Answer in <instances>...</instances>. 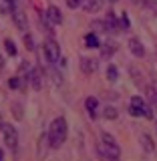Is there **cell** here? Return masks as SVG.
<instances>
[{"label": "cell", "instance_id": "7402d4cb", "mask_svg": "<svg viewBox=\"0 0 157 161\" xmlns=\"http://www.w3.org/2000/svg\"><path fill=\"white\" fill-rule=\"evenodd\" d=\"M129 73H131V77H133V83H135V85H141L143 77H141V73H139V70L135 69V67H131V69H129Z\"/></svg>", "mask_w": 157, "mask_h": 161}, {"label": "cell", "instance_id": "d6986e66", "mask_svg": "<svg viewBox=\"0 0 157 161\" xmlns=\"http://www.w3.org/2000/svg\"><path fill=\"white\" fill-rule=\"evenodd\" d=\"M119 79V70L115 64H109L107 67V80H111V83H115V80Z\"/></svg>", "mask_w": 157, "mask_h": 161}, {"label": "cell", "instance_id": "3957f363", "mask_svg": "<svg viewBox=\"0 0 157 161\" xmlns=\"http://www.w3.org/2000/svg\"><path fill=\"white\" fill-rule=\"evenodd\" d=\"M2 139H4V145H6L8 149H16L18 147V133H16V129L12 127V125H4V129H2Z\"/></svg>", "mask_w": 157, "mask_h": 161}, {"label": "cell", "instance_id": "2e32d148", "mask_svg": "<svg viewBox=\"0 0 157 161\" xmlns=\"http://www.w3.org/2000/svg\"><path fill=\"white\" fill-rule=\"evenodd\" d=\"M85 44H87L89 48H99L101 40L97 36V32H87V34H85Z\"/></svg>", "mask_w": 157, "mask_h": 161}, {"label": "cell", "instance_id": "83f0119b", "mask_svg": "<svg viewBox=\"0 0 157 161\" xmlns=\"http://www.w3.org/2000/svg\"><path fill=\"white\" fill-rule=\"evenodd\" d=\"M83 2H85V0H67V6H69L70 10H75V8L83 6Z\"/></svg>", "mask_w": 157, "mask_h": 161}, {"label": "cell", "instance_id": "5b68a950", "mask_svg": "<svg viewBox=\"0 0 157 161\" xmlns=\"http://www.w3.org/2000/svg\"><path fill=\"white\" fill-rule=\"evenodd\" d=\"M12 22L20 32H26L28 30V18H26V14H24L22 10H14L12 12Z\"/></svg>", "mask_w": 157, "mask_h": 161}, {"label": "cell", "instance_id": "30bf717a", "mask_svg": "<svg viewBox=\"0 0 157 161\" xmlns=\"http://www.w3.org/2000/svg\"><path fill=\"white\" fill-rule=\"evenodd\" d=\"M83 8H85V12L95 14V12H99V10L103 8V0H85Z\"/></svg>", "mask_w": 157, "mask_h": 161}, {"label": "cell", "instance_id": "44dd1931", "mask_svg": "<svg viewBox=\"0 0 157 161\" xmlns=\"http://www.w3.org/2000/svg\"><path fill=\"white\" fill-rule=\"evenodd\" d=\"M117 53V44H105L103 48H101V54L103 57H111V54Z\"/></svg>", "mask_w": 157, "mask_h": 161}, {"label": "cell", "instance_id": "52a82bcc", "mask_svg": "<svg viewBox=\"0 0 157 161\" xmlns=\"http://www.w3.org/2000/svg\"><path fill=\"white\" fill-rule=\"evenodd\" d=\"M47 16H48V20L54 24V26L63 24V12H60V8L54 6V4H50V6L47 8Z\"/></svg>", "mask_w": 157, "mask_h": 161}, {"label": "cell", "instance_id": "603a6c76", "mask_svg": "<svg viewBox=\"0 0 157 161\" xmlns=\"http://www.w3.org/2000/svg\"><path fill=\"white\" fill-rule=\"evenodd\" d=\"M22 38H24V42H26V48H28V50H34V42H32V34H30L28 30H26V32H22Z\"/></svg>", "mask_w": 157, "mask_h": 161}, {"label": "cell", "instance_id": "4fadbf2b", "mask_svg": "<svg viewBox=\"0 0 157 161\" xmlns=\"http://www.w3.org/2000/svg\"><path fill=\"white\" fill-rule=\"evenodd\" d=\"M16 10V0H0V14H12Z\"/></svg>", "mask_w": 157, "mask_h": 161}, {"label": "cell", "instance_id": "1f68e13d", "mask_svg": "<svg viewBox=\"0 0 157 161\" xmlns=\"http://www.w3.org/2000/svg\"><path fill=\"white\" fill-rule=\"evenodd\" d=\"M155 131H157V119H155Z\"/></svg>", "mask_w": 157, "mask_h": 161}, {"label": "cell", "instance_id": "9a60e30c", "mask_svg": "<svg viewBox=\"0 0 157 161\" xmlns=\"http://www.w3.org/2000/svg\"><path fill=\"white\" fill-rule=\"evenodd\" d=\"M139 141H141V145H143V149L147 151V153L155 151V143H153V139H151V135H147V133H141V135H139Z\"/></svg>", "mask_w": 157, "mask_h": 161}, {"label": "cell", "instance_id": "7c38bea8", "mask_svg": "<svg viewBox=\"0 0 157 161\" xmlns=\"http://www.w3.org/2000/svg\"><path fill=\"white\" fill-rule=\"evenodd\" d=\"M85 109L91 115V119H97V99L95 97H87L85 99Z\"/></svg>", "mask_w": 157, "mask_h": 161}, {"label": "cell", "instance_id": "d4e9b609", "mask_svg": "<svg viewBox=\"0 0 157 161\" xmlns=\"http://www.w3.org/2000/svg\"><path fill=\"white\" fill-rule=\"evenodd\" d=\"M129 113L133 115V117H145V111L139 109V107H135V105H131V107H129Z\"/></svg>", "mask_w": 157, "mask_h": 161}, {"label": "cell", "instance_id": "277c9868", "mask_svg": "<svg viewBox=\"0 0 157 161\" xmlns=\"http://www.w3.org/2000/svg\"><path fill=\"white\" fill-rule=\"evenodd\" d=\"M101 143L105 145V147H107L111 153L115 155V157H121V147H119V143H117V139L113 137V135L111 133H107V131H103V133H101Z\"/></svg>", "mask_w": 157, "mask_h": 161}, {"label": "cell", "instance_id": "5bb4252c", "mask_svg": "<svg viewBox=\"0 0 157 161\" xmlns=\"http://www.w3.org/2000/svg\"><path fill=\"white\" fill-rule=\"evenodd\" d=\"M145 97H147V103L151 105V109L157 113V89L147 87V89H145Z\"/></svg>", "mask_w": 157, "mask_h": 161}, {"label": "cell", "instance_id": "7a4b0ae2", "mask_svg": "<svg viewBox=\"0 0 157 161\" xmlns=\"http://www.w3.org/2000/svg\"><path fill=\"white\" fill-rule=\"evenodd\" d=\"M42 50H44V57H47V60L50 64H57L60 63V47H59V42L54 38H47L44 40V44H42Z\"/></svg>", "mask_w": 157, "mask_h": 161}, {"label": "cell", "instance_id": "6da1fadb", "mask_svg": "<svg viewBox=\"0 0 157 161\" xmlns=\"http://www.w3.org/2000/svg\"><path fill=\"white\" fill-rule=\"evenodd\" d=\"M67 135H69L67 119H64V117H57V119H53V121H50V125H48V131H47L48 147H50V149H59V147H63V143L67 141Z\"/></svg>", "mask_w": 157, "mask_h": 161}, {"label": "cell", "instance_id": "d6a6232c", "mask_svg": "<svg viewBox=\"0 0 157 161\" xmlns=\"http://www.w3.org/2000/svg\"><path fill=\"white\" fill-rule=\"evenodd\" d=\"M111 2H117V0H111Z\"/></svg>", "mask_w": 157, "mask_h": 161}, {"label": "cell", "instance_id": "f546056e", "mask_svg": "<svg viewBox=\"0 0 157 161\" xmlns=\"http://www.w3.org/2000/svg\"><path fill=\"white\" fill-rule=\"evenodd\" d=\"M4 125H6V123H4V119H2V113H0V133H2V129H4Z\"/></svg>", "mask_w": 157, "mask_h": 161}, {"label": "cell", "instance_id": "e0dca14e", "mask_svg": "<svg viewBox=\"0 0 157 161\" xmlns=\"http://www.w3.org/2000/svg\"><path fill=\"white\" fill-rule=\"evenodd\" d=\"M4 48H6V53H8V57H16V44H14V40L12 38H4Z\"/></svg>", "mask_w": 157, "mask_h": 161}, {"label": "cell", "instance_id": "4316f807", "mask_svg": "<svg viewBox=\"0 0 157 161\" xmlns=\"http://www.w3.org/2000/svg\"><path fill=\"white\" fill-rule=\"evenodd\" d=\"M119 28H129V18H127V12H123V14H121V18H119Z\"/></svg>", "mask_w": 157, "mask_h": 161}, {"label": "cell", "instance_id": "9c48e42d", "mask_svg": "<svg viewBox=\"0 0 157 161\" xmlns=\"http://www.w3.org/2000/svg\"><path fill=\"white\" fill-rule=\"evenodd\" d=\"M81 70L85 75H93L97 70V60L95 58H87V57H81Z\"/></svg>", "mask_w": 157, "mask_h": 161}, {"label": "cell", "instance_id": "4dcf8cb0", "mask_svg": "<svg viewBox=\"0 0 157 161\" xmlns=\"http://www.w3.org/2000/svg\"><path fill=\"white\" fill-rule=\"evenodd\" d=\"M0 161H4V153H2V149H0Z\"/></svg>", "mask_w": 157, "mask_h": 161}, {"label": "cell", "instance_id": "ba28073f", "mask_svg": "<svg viewBox=\"0 0 157 161\" xmlns=\"http://www.w3.org/2000/svg\"><path fill=\"white\" fill-rule=\"evenodd\" d=\"M28 83H30V87H32L34 91L42 89V73H40V69H32V70H30Z\"/></svg>", "mask_w": 157, "mask_h": 161}, {"label": "cell", "instance_id": "8fae6325", "mask_svg": "<svg viewBox=\"0 0 157 161\" xmlns=\"http://www.w3.org/2000/svg\"><path fill=\"white\" fill-rule=\"evenodd\" d=\"M97 155L101 157V161H117V157H115V155L111 153V151L105 147L103 143H99V145H97Z\"/></svg>", "mask_w": 157, "mask_h": 161}, {"label": "cell", "instance_id": "8992f818", "mask_svg": "<svg viewBox=\"0 0 157 161\" xmlns=\"http://www.w3.org/2000/svg\"><path fill=\"white\" fill-rule=\"evenodd\" d=\"M129 50H131V54L137 57V58L145 57V47H143V42H141L139 38H129Z\"/></svg>", "mask_w": 157, "mask_h": 161}, {"label": "cell", "instance_id": "484cf974", "mask_svg": "<svg viewBox=\"0 0 157 161\" xmlns=\"http://www.w3.org/2000/svg\"><path fill=\"white\" fill-rule=\"evenodd\" d=\"M50 75H53V83L57 85V87H60V85H63V77H60L54 69H50Z\"/></svg>", "mask_w": 157, "mask_h": 161}, {"label": "cell", "instance_id": "cb8c5ba5", "mask_svg": "<svg viewBox=\"0 0 157 161\" xmlns=\"http://www.w3.org/2000/svg\"><path fill=\"white\" fill-rule=\"evenodd\" d=\"M12 113H14V119L16 121L22 119V107H20V103H12Z\"/></svg>", "mask_w": 157, "mask_h": 161}, {"label": "cell", "instance_id": "ffe728a7", "mask_svg": "<svg viewBox=\"0 0 157 161\" xmlns=\"http://www.w3.org/2000/svg\"><path fill=\"white\" fill-rule=\"evenodd\" d=\"M8 87L10 89H24V80L20 77H10L8 79Z\"/></svg>", "mask_w": 157, "mask_h": 161}, {"label": "cell", "instance_id": "f1b7e54d", "mask_svg": "<svg viewBox=\"0 0 157 161\" xmlns=\"http://www.w3.org/2000/svg\"><path fill=\"white\" fill-rule=\"evenodd\" d=\"M4 67H6V60H4V57H2V54H0V73H2V70H4Z\"/></svg>", "mask_w": 157, "mask_h": 161}, {"label": "cell", "instance_id": "ac0fdd59", "mask_svg": "<svg viewBox=\"0 0 157 161\" xmlns=\"http://www.w3.org/2000/svg\"><path fill=\"white\" fill-rule=\"evenodd\" d=\"M103 117L105 119H109V121H115L119 117V111L115 109V107H105V111H103Z\"/></svg>", "mask_w": 157, "mask_h": 161}]
</instances>
